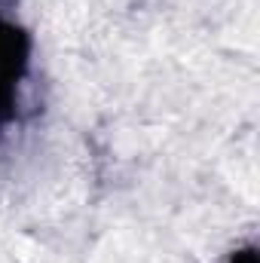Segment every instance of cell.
<instances>
[{"mask_svg": "<svg viewBox=\"0 0 260 263\" xmlns=\"http://www.w3.org/2000/svg\"><path fill=\"white\" fill-rule=\"evenodd\" d=\"M31 59V37L22 25L0 15V135L15 120L18 83L25 80Z\"/></svg>", "mask_w": 260, "mask_h": 263, "instance_id": "1", "label": "cell"}, {"mask_svg": "<svg viewBox=\"0 0 260 263\" xmlns=\"http://www.w3.org/2000/svg\"><path fill=\"white\" fill-rule=\"evenodd\" d=\"M230 263H260L257 248H239V251L230 257Z\"/></svg>", "mask_w": 260, "mask_h": 263, "instance_id": "2", "label": "cell"}]
</instances>
